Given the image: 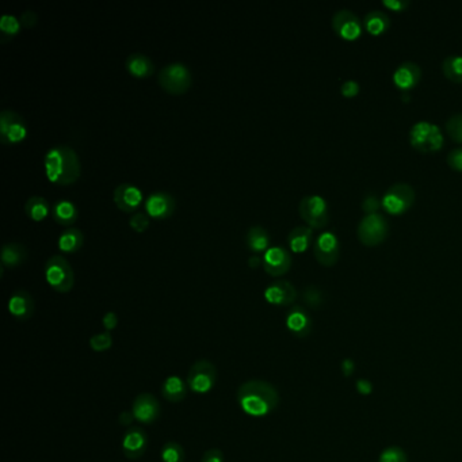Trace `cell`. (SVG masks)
Listing matches in <instances>:
<instances>
[{
  "label": "cell",
  "instance_id": "37",
  "mask_svg": "<svg viewBox=\"0 0 462 462\" xmlns=\"http://www.w3.org/2000/svg\"><path fill=\"white\" fill-rule=\"evenodd\" d=\"M129 225L136 232H144L149 227V216L146 211H137L129 218Z\"/></svg>",
  "mask_w": 462,
  "mask_h": 462
},
{
  "label": "cell",
  "instance_id": "25",
  "mask_svg": "<svg viewBox=\"0 0 462 462\" xmlns=\"http://www.w3.org/2000/svg\"><path fill=\"white\" fill-rule=\"evenodd\" d=\"M313 231L308 225H298L287 235V244L293 253H304L312 243Z\"/></svg>",
  "mask_w": 462,
  "mask_h": 462
},
{
  "label": "cell",
  "instance_id": "8",
  "mask_svg": "<svg viewBox=\"0 0 462 462\" xmlns=\"http://www.w3.org/2000/svg\"><path fill=\"white\" fill-rule=\"evenodd\" d=\"M298 211L303 220L311 228H323L327 225L330 213L327 201L322 196H305L300 201Z\"/></svg>",
  "mask_w": 462,
  "mask_h": 462
},
{
  "label": "cell",
  "instance_id": "5",
  "mask_svg": "<svg viewBox=\"0 0 462 462\" xmlns=\"http://www.w3.org/2000/svg\"><path fill=\"white\" fill-rule=\"evenodd\" d=\"M218 378L217 368L209 359H199L194 362L188 373V387L192 392L197 395L209 394Z\"/></svg>",
  "mask_w": 462,
  "mask_h": 462
},
{
  "label": "cell",
  "instance_id": "18",
  "mask_svg": "<svg viewBox=\"0 0 462 462\" xmlns=\"http://www.w3.org/2000/svg\"><path fill=\"white\" fill-rule=\"evenodd\" d=\"M8 312L18 322H26L34 315V300L25 289L15 290L8 300Z\"/></svg>",
  "mask_w": 462,
  "mask_h": 462
},
{
  "label": "cell",
  "instance_id": "36",
  "mask_svg": "<svg viewBox=\"0 0 462 462\" xmlns=\"http://www.w3.org/2000/svg\"><path fill=\"white\" fill-rule=\"evenodd\" d=\"M304 301L311 307V308H319L323 303V294L320 289L316 286H308L304 290Z\"/></svg>",
  "mask_w": 462,
  "mask_h": 462
},
{
  "label": "cell",
  "instance_id": "22",
  "mask_svg": "<svg viewBox=\"0 0 462 462\" xmlns=\"http://www.w3.org/2000/svg\"><path fill=\"white\" fill-rule=\"evenodd\" d=\"M27 257H29V251L22 243L7 242L1 247V253H0L1 266L16 267L19 264H25Z\"/></svg>",
  "mask_w": 462,
  "mask_h": 462
},
{
  "label": "cell",
  "instance_id": "15",
  "mask_svg": "<svg viewBox=\"0 0 462 462\" xmlns=\"http://www.w3.org/2000/svg\"><path fill=\"white\" fill-rule=\"evenodd\" d=\"M313 253L319 264L323 266L330 267L336 264L340 255V244L336 235L330 231L320 233L315 242Z\"/></svg>",
  "mask_w": 462,
  "mask_h": 462
},
{
  "label": "cell",
  "instance_id": "49",
  "mask_svg": "<svg viewBox=\"0 0 462 462\" xmlns=\"http://www.w3.org/2000/svg\"><path fill=\"white\" fill-rule=\"evenodd\" d=\"M262 264V257H259L258 254H254L253 257L248 258V266L253 268H257L258 266Z\"/></svg>",
  "mask_w": 462,
  "mask_h": 462
},
{
  "label": "cell",
  "instance_id": "4",
  "mask_svg": "<svg viewBox=\"0 0 462 462\" xmlns=\"http://www.w3.org/2000/svg\"><path fill=\"white\" fill-rule=\"evenodd\" d=\"M157 80L163 90L178 95L186 92L190 88L193 76L189 66L179 62H174L162 68Z\"/></svg>",
  "mask_w": 462,
  "mask_h": 462
},
{
  "label": "cell",
  "instance_id": "26",
  "mask_svg": "<svg viewBox=\"0 0 462 462\" xmlns=\"http://www.w3.org/2000/svg\"><path fill=\"white\" fill-rule=\"evenodd\" d=\"M125 66L128 69V72L134 76V77H148L149 75L153 73V62L149 56L140 53V52H134L131 53L127 57L125 62Z\"/></svg>",
  "mask_w": 462,
  "mask_h": 462
},
{
  "label": "cell",
  "instance_id": "33",
  "mask_svg": "<svg viewBox=\"0 0 462 462\" xmlns=\"http://www.w3.org/2000/svg\"><path fill=\"white\" fill-rule=\"evenodd\" d=\"M21 26H22V23L15 15L8 14V12L3 14L1 18H0V34H1L3 40L16 36L21 30Z\"/></svg>",
  "mask_w": 462,
  "mask_h": 462
},
{
  "label": "cell",
  "instance_id": "38",
  "mask_svg": "<svg viewBox=\"0 0 462 462\" xmlns=\"http://www.w3.org/2000/svg\"><path fill=\"white\" fill-rule=\"evenodd\" d=\"M380 462H407V456L398 448H388L381 453Z\"/></svg>",
  "mask_w": 462,
  "mask_h": 462
},
{
  "label": "cell",
  "instance_id": "13",
  "mask_svg": "<svg viewBox=\"0 0 462 462\" xmlns=\"http://www.w3.org/2000/svg\"><path fill=\"white\" fill-rule=\"evenodd\" d=\"M160 402L151 394H141L133 400L132 413L134 419L142 424H152L160 418Z\"/></svg>",
  "mask_w": 462,
  "mask_h": 462
},
{
  "label": "cell",
  "instance_id": "19",
  "mask_svg": "<svg viewBox=\"0 0 462 462\" xmlns=\"http://www.w3.org/2000/svg\"><path fill=\"white\" fill-rule=\"evenodd\" d=\"M113 199L118 209L129 213V211L136 210L142 202V192L140 188H137L133 183H128V182L120 183L114 189Z\"/></svg>",
  "mask_w": 462,
  "mask_h": 462
},
{
  "label": "cell",
  "instance_id": "20",
  "mask_svg": "<svg viewBox=\"0 0 462 462\" xmlns=\"http://www.w3.org/2000/svg\"><path fill=\"white\" fill-rule=\"evenodd\" d=\"M286 327L294 336L305 337L311 332V318L301 307H293L287 312Z\"/></svg>",
  "mask_w": 462,
  "mask_h": 462
},
{
  "label": "cell",
  "instance_id": "34",
  "mask_svg": "<svg viewBox=\"0 0 462 462\" xmlns=\"http://www.w3.org/2000/svg\"><path fill=\"white\" fill-rule=\"evenodd\" d=\"M90 347L92 351L95 352H105L107 350L112 348L113 346V336L110 332L105 331V332H99L95 333L90 337Z\"/></svg>",
  "mask_w": 462,
  "mask_h": 462
},
{
  "label": "cell",
  "instance_id": "3",
  "mask_svg": "<svg viewBox=\"0 0 462 462\" xmlns=\"http://www.w3.org/2000/svg\"><path fill=\"white\" fill-rule=\"evenodd\" d=\"M45 279L57 293H68L75 285L72 266L62 255H52L44 266Z\"/></svg>",
  "mask_w": 462,
  "mask_h": 462
},
{
  "label": "cell",
  "instance_id": "24",
  "mask_svg": "<svg viewBox=\"0 0 462 462\" xmlns=\"http://www.w3.org/2000/svg\"><path fill=\"white\" fill-rule=\"evenodd\" d=\"M188 383L179 376H170L162 385V395L170 402H179L188 396Z\"/></svg>",
  "mask_w": 462,
  "mask_h": 462
},
{
  "label": "cell",
  "instance_id": "32",
  "mask_svg": "<svg viewBox=\"0 0 462 462\" xmlns=\"http://www.w3.org/2000/svg\"><path fill=\"white\" fill-rule=\"evenodd\" d=\"M160 457L163 462H185L186 453L185 449L174 441H168L163 445Z\"/></svg>",
  "mask_w": 462,
  "mask_h": 462
},
{
  "label": "cell",
  "instance_id": "21",
  "mask_svg": "<svg viewBox=\"0 0 462 462\" xmlns=\"http://www.w3.org/2000/svg\"><path fill=\"white\" fill-rule=\"evenodd\" d=\"M422 76L420 66L412 62H405L397 66L394 73V81L398 88L409 90L415 87Z\"/></svg>",
  "mask_w": 462,
  "mask_h": 462
},
{
  "label": "cell",
  "instance_id": "40",
  "mask_svg": "<svg viewBox=\"0 0 462 462\" xmlns=\"http://www.w3.org/2000/svg\"><path fill=\"white\" fill-rule=\"evenodd\" d=\"M340 92L346 97V98H352L359 92V84L355 80H347L342 84L340 87Z\"/></svg>",
  "mask_w": 462,
  "mask_h": 462
},
{
  "label": "cell",
  "instance_id": "31",
  "mask_svg": "<svg viewBox=\"0 0 462 462\" xmlns=\"http://www.w3.org/2000/svg\"><path fill=\"white\" fill-rule=\"evenodd\" d=\"M442 70L445 76L456 83L462 81V56L452 55L444 60Z\"/></svg>",
  "mask_w": 462,
  "mask_h": 462
},
{
  "label": "cell",
  "instance_id": "35",
  "mask_svg": "<svg viewBox=\"0 0 462 462\" xmlns=\"http://www.w3.org/2000/svg\"><path fill=\"white\" fill-rule=\"evenodd\" d=\"M446 131L454 141L462 142V114H454L446 121Z\"/></svg>",
  "mask_w": 462,
  "mask_h": 462
},
{
  "label": "cell",
  "instance_id": "23",
  "mask_svg": "<svg viewBox=\"0 0 462 462\" xmlns=\"http://www.w3.org/2000/svg\"><path fill=\"white\" fill-rule=\"evenodd\" d=\"M53 220L60 225H70L77 220L79 210L75 202L70 199H59L52 205L51 211Z\"/></svg>",
  "mask_w": 462,
  "mask_h": 462
},
{
  "label": "cell",
  "instance_id": "2",
  "mask_svg": "<svg viewBox=\"0 0 462 462\" xmlns=\"http://www.w3.org/2000/svg\"><path fill=\"white\" fill-rule=\"evenodd\" d=\"M45 174L56 185H70L79 179L81 164L79 155L69 145L52 146L44 157Z\"/></svg>",
  "mask_w": 462,
  "mask_h": 462
},
{
  "label": "cell",
  "instance_id": "46",
  "mask_svg": "<svg viewBox=\"0 0 462 462\" xmlns=\"http://www.w3.org/2000/svg\"><path fill=\"white\" fill-rule=\"evenodd\" d=\"M357 389H358V392H359L361 395L368 396V395L372 394L373 385H372V383H369L368 380H359V381L357 383Z\"/></svg>",
  "mask_w": 462,
  "mask_h": 462
},
{
  "label": "cell",
  "instance_id": "1",
  "mask_svg": "<svg viewBox=\"0 0 462 462\" xmlns=\"http://www.w3.org/2000/svg\"><path fill=\"white\" fill-rule=\"evenodd\" d=\"M238 402L244 413L253 418H264L271 413L279 402L274 385L264 380H250L238 389Z\"/></svg>",
  "mask_w": 462,
  "mask_h": 462
},
{
  "label": "cell",
  "instance_id": "6",
  "mask_svg": "<svg viewBox=\"0 0 462 462\" xmlns=\"http://www.w3.org/2000/svg\"><path fill=\"white\" fill-rule=\"evenodd\" d=\"M411 144L420 152H435L444 145L441 129L428 121L416 123L409 131Z\"/></svg>",
  "mask_w": 462,
  "mask_h": 462
},
{
  "label": "cell",
  "instance_id": "10",
  "mask_svg": "<svg viewBox=\"0 0 462 462\" xmlns=\"http://www.w3.org/2000/svg\"><path fill=\"white\" fill-rule=\"evenodd\" d=\"M415 201V192L408 183L398 182L392 185L383 198V206L391 214H401L407 211Z\"/></svg>",
  "mask_w": 462,
  "mask_h": 462
},
{
  "label": "cell",
  "instance_id": "27",
  "mask_svg": "<svg viewBox=\"0 0 462 462\" xmlns=\"http://www.w3.org/2000/svg\"><path fill=\"white\" fill-rule=\"evenodd\" d=\"M246 246L254 254L264 253L270 247V235L262 225H253L246 232Z\"/></svg>",
  "mask_w": 462,
  "mask_h": 462
},
{
  "label": "cell",
  "instance_id": "30",
  "mask_svg": "<svg viewBox=\"0 0 462 462\" xmlns=\"http://www.w3.org/2000/svg\"><path fill=\"white\" fill-rule=\"evenodd\" d=\"M25 211L33 221H42L52 211V206L44 197L31 196L25 203Z\"/></svg>",
  "mask_w": 462,
  "mask_h": 462
},
{
  "label": "cell",
  "instance_id": "14",
  "mask_svg": "<svg viewBox=\"0 0 462 462\" xmlns=\"http://www.w3.org/2000/svg\"><path fill=\"white\" fill-rule=\"evenodd\" d=\"M148 449V435L146 433L137 426L129 427L123 438L121 442V450L124 456L131 460L136 461L141 459Z\"/></svg>",
  "mask_w": 462,
  "mask_h": 462
},
{
  "label": "cell",
  "instance_id": "9",
  "mask_svg": "<svg viewBox=\"0 0 462 462\" xmlns=\"http://www.w3.org/2000/svg\"><path fill=\"white\" fill-rule=\"evenodd\" d=\"M388 233V221L378 213L368 214L358 225V238L366 246H377Z\"/></svg>",
  "mask_w": 462,
  "mask_h": 462
},
{
  "label": "cell",
  "instance_id": "48",
  "mask_svg": "<svg viewBox=\"0 0 462 462\" xmlns=\"http://www.w3.org/2000/svg\"><path fill=\"white\" fill-rule=\"evenodd\" d=\"M354 369H355L354 361H351V359H346V361H343V363H342V370H343V373H344V376H346V377L351 376V374H352V372H354Z\"/></svg>",
  "mask_w": 462,
  "mask_h": 462
},
{
  "label": "cell",
  "instance_id": "11",
  "mask_svg": "<svg viewBox=\"0 0 462 462\" xmlns=\"http://www.w3.org/2000/svg\"><path fill=\"white\" fill-rule=\"evenodd\" d=\"M332 26L336 34L344 40H355L361 36L363 23L350 10H339L332 18Z\"/></svg>",
  "mask_w": 462,
  "mask_h": 462
},
{
  "label": "cell",
  "instance_id": "39",
  "mask_svg": "<svg viewBox=\"0 0 462 462\" xmlns=\"http://www.w3.org/2000/svg\"><path fill=\"white\" fill-rule=\"evenodd\" d=\"M448 163L452 168L462 171V148H456L448 155Z\"/></svg>",
  "mask_w": 462,
  "mask_h": 462
},
{
  "label": "cell",
  "instance_id": "16",
  "mask_svg": "<svg viewBox=\"0 0 462 462\" xmlns=\"http://www.w3.org/2000/svg\"><path fill=\"white\" fill-rule=\"evenodd\" d=\"M145 211L149 217L156 220L168 218L175 210V198L167 192L151 193L144 201Z\"/></svg>",
  "mask_w": 462,
  "mask_h": 462
},
{
  "label": "cell",
  "instance_id": "42",
  "mask_svg": "<svg viewBox=\"0 0 462 462\" xmlns=\"http://www.w3.org/2000/svg\"><path fill=\"white\" fill-rule=\"evenodd\" d=\"M201 462H224V453L220 449H209L203 453Z\"/></svg>",
  "mask_w": 462,
  "mask_h": 462
},
{
  "label": "cell",
  "instance_id": "28",
  "mask_svg": "<svg viewBox=\"0 0 462 462\" xmlns=\"http://www.w3.org/2000/svg\"><path fill=\"white\" fill-rule=\"evenodd\" d=\"M391 26V19L388 14L380 10L369 11L363 19V27L373 36H380L385 33Z\"/></svg>",
  "mask_w": 462,
  "mask_h": 462
},
{
  "label": "cell",
  "instance_id": "44",
  "mask_svg": "<svg viewBox=\"0 0 462 462\" xmlns=\"http://www.w3.org/2000/svg\"><path fill=\"white\" fill-rule=\"evenodd\" d=\"M380 206H381L380 201L376 198L374 196H369V197H366L365 201H363V203H362V209H363L366 213H369V214H373V213H376V211L378 210V207H380Z\"/></svg>",
  "mask_w": 462,
  "mask_h": 462
},
{
  "label": "cell",
  "instance_id": "12",
  "mask_svg": "<svg viewBox=\"0 0 462 462\" xmlns=\"http://www.w3.org/2000/svg\"><path fill=\"white\" fill-rule=\"evenodd\" d=\"M264 271L271 277H281L286 274L292 266L290 253L281 246L268 247L262 255Z\"/></svg>",
  "mask_w": 462,
  "mask_h": 462
},
{
  "label": "cell",
  "instance_id": "41",
  "mask_svg": "<svg viewBox=\"0 0 462 462\" xmlns=\"http://www.w3.org/2000/svg\"><path fill=\"white\" fill-rule=\"evenodd\" d=\"M102 324H103L105 330L107 331V332L116 330L117 326H118V316H117V313H114V312H106L105 316H103V319H102Z\"/></svg>",
  "mask_w": 462,
  "mask_h": 462
},
{
  "label": "cell",
  "instance_id": "29",
  "mask_svg": "<svg viewBox=\"0 0 462 462\" xmlns=\"http://www.w3.org/2000/svg\"><path fill=\"white\" fill-rule=\"evenodd\" d=\"M83 242L84 236L79 228H66L57 239V247L63 253L72 254L80 250Z\"/></svg>",
  "mask_w": 462,
  "mask_h": 462
},
{
  "label": "cell",
  "instance_id": "47",
  "mask_svg": "<svg viewBox=\"0 0 462 462\" xmlns=\"http://www.w3.org/2000/svg\"><path fill=\"white\" fill-rule=\"evenodd\" d=\"M133 420H136V419H134V416H133L132 411H124V412H121L120 416H118L120 424L124 426V427H128V428L131 427Z\"/></svg>",
  "mask_w": 462,
  "mask_h": 462
},
{
  "label": "cell",
  "instance_id": "43",
  "mask_svg": "<svg viewBox=\"0 0 462 462\" xmlns=\"http://www.w3.org/2000/svg\"><path fill=\"white\" fill-rule=\"evenodd\" d=\"M37 19H38V15H37L34 11H31V10L23 11V12L21 14V18H19L22 26H26V27L34 26V25L37 23Z\"/></svg>",
  "mask_w": 462,
  "mask_h": 462
},
{
  "label": "cell",
  "instance_id": "7",
  "mask_svg": "<svg viewBox=\"0 0 462 462\" xmlns=\"http://www.w3.org/2000/svg\"><path fill=\"white\" fill-rule=\"evenodd\" d=\"M27 136L25 118L12 109L0 113V141L4 145H14L23 141Z\"/></svg>",
  "mask_w": 462,
  "mask_h": 462
},
{
  "label": "cell",
  "instance_id": "45",
  "mask_svg": "<svg viewBox=\"0 0 462 462\" xmlns=\"http://www.w3.org/2000/svg\"><path fill=\"white\" fill-rule=\"evenodd\" d=\"M383 4L394 11H402L404 8L408 7L409 1L408 0H383Z\"/></svg>",
  "mask_w": 462,
  "mask_h": 462
},
{
  "label": "cell",
  "instance_id": "17",
  "mask_svg": "<svg viewBox=\"0 0 462 462\" xmlns=\"http://www.w3.org/2000/svg\"><path fill=\"white\" fill-rule=\"evenodd\" d=\"M264 296L266 301L272 305L287 307L296 301L297 290L289 281L279 279V281L271 282L264 289Z\"/></svg>",
  "mask_w": 462,
  "mask_h": 462
}]
</instances>
